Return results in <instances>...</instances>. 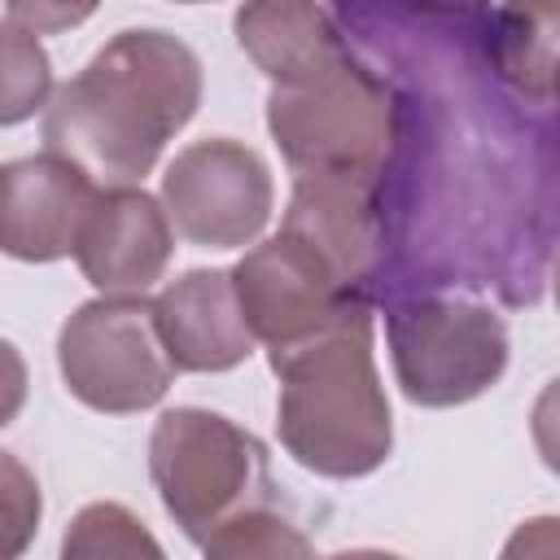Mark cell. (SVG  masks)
I'll return each mask as SVG.
<instances>
[{"instance_id":"1","label":"cell","mask_w":560,"mask_h":560,"mask_svg":"<svg viewBox=\"0 0 560 560\" xmlns=\"http://www.w3.org/2000/svg\"><path fill=\"white\" fill-rule=\"evenodd\" d=\"M201 105L197 52L158 26L118 31L92 61L52 92L44 153L66 158L101 188H136L166 140Z\"/></svg>"},{"instance_id":"2","label":"cell","mask_w":560,"mask_h":560,"mask_svg":"<svg viewBox=\"0 0 560 560\" xmlns=\"http://www.w3.org/2000/svg\"><path fill=\"white\" fill-rule=\"evenodd\" d=\"M267 359L280 376L276 429L302 468L350 481L376 472L389 459L394 420L372 359L368 298H354L311 341Z\"/></svg>"},{"instance_id":"3","label":"cell","mask_w":560,"mask_h":560,"mask_svg":"<svg viewBox=\"0 0 560 560\" xmlns=\"http://www.w3.org/2000/svg\"><path fill=\"white\" fill-rule=\"evenodd\" d=\"M149 472L171 521L201 547L214 529L271 499L267 446L206 407H171L158 416L149 433Z\"/></svg>"},{"instance_id":"4","label":"cell","mask_w":560,"mask_h":560,"mask_svg":"<svg viewBox=\"0 0 560 560\" xmlns=\"http://www.w3.org/2000/svg\"><path fill=\"white\" fill-rule=\"evenodd\" d=\"M267 127L293 175L376 184L394 149V96L354 52L302 88H271Z\"/></svg>"},{"instance_id":"5","label":"cell","mask_w":560,"mask_h":560,"mask_svg":"<svg viewBox=\"0 0 560 560\" xmlns=\"http://www.w3.org/2000/svg\"><path fill=\"white\" fill-rule=\"evenodd\" d=\"M385 337L402 394L420 407H459L499 385L508 324L486 302L407 298L385 311Z\"/></svg>"},{"instance_id":"6","label":"cell","mask_w":560,"mask_h":560,"mask_svg":"<svg viewBox=\"0 0 560 560\" xmlns=\"http://www.w3.org/2000/svg\"><path fill=\"white\" fill-rule=\"evenodd\" d=\"M66 389L105 416H131L162 402L175 363L158 332V306L144 293L92 298L57 332Z\"/></svg>"},{"instance_id":"7","label":"cell","mask_w":560,"mask_h":560,"mask_svg":"<svg viewBox=\"0 0 560 560\" xmlns=\"http://www.w3.org/2000/svg\"><path fill=\"white\" fill-rule=\"evenodd\" d=\"M271 201L267 162L232 136L192 140L162 175V206L175 232L201 249L254 245L271 219Z\"/></svg>"},{"instance_id":"8","label":"cell","mask_w":560,"mask_h":560,"mask_svg":"<svg viewBox=\"0 0 560 560\" xmlns=\"http://www.w3.org/2000/svg\"><path fill=\"white\" fill-rule=\"evenodd\" d=\"M232 280L245 324L254 341L267 346V354H284L311 341L354 298H363L311 245H302L289 232H276L271 241L245 249V258L232 267Z\"/></svg>"},{"instance_id":"9","label":"cell","mask_w":560,"mask_h":560,"mask_svg":"<svg viewBox=\"0 0 560 560\" xmlns=\"http://www.w3.org/2000/svg\"><path fill=\"white\" fill-rule=\"evenodd\" d=\"M0 245L18 262H52L74 254L83 219L101 192L79 166L57 153L18 158L0 171Z\"/></svg>"},{"instance_id":"10","label":"cell","mask_w":560,"mask_h":560,"mask_svg":"<svg viewBox=\"0 0 560 560\" xmlns=\"http://www.w3.org/2000/svg\"><path fill=\"white\" fill-rule=\"evenodd\" d=\"M171 249V214L158 197L144 188H101L83 219L74 262L101 298H127L162 280Z\"/></svg>"},{"instance_id":"11","label":"cell","mask_w":560,"mask_h":560,"mask_svg":"<svg viewBox=\"0 0 560 560\" xmlns=\"http://www.w3.org/2000/svg\"><path fill=\"white\" fill-rule=\"evenodd\" d=\"M153 306L175 372H228L254 350V332L245 324L232 271H184L153 298Z\"/></svg>"},{"instance_id":"12","label":"cell","mask_w":560,"mask_h":560,"mask_svg":"<svg viewBox=\"0 0 560 560\" xmlns=\"http://www.w3.org/2000/svg\"><path fill=\"white\" fill-rule=\"evenodd\" d=\"M280 232L311 245L350 289H359L372 276L376 254H381L376 184L293 175V197H289Z\"/></svg>"},{"instance_id":"13","label":"cell","mask_w":560,"mask_h":560,"mask_svg":"<svg viewBox=\"0 0 560 560\" xmlns=\"http://www.w3.org/2000/svg\"><path fill=\"white\" fill-rule=\"evenodd\" d=\"M232 26L236 44L271 79V88H302L350 52L332 13L319 4H245Z\"/></svg>"},{"instance_id":"14","label":"cell","mask_w":560,"mask_h":560,"mask_svg":"<svg viewBox=\"0 0 560 560\" xmlns=\"http://www.w3.org/2000/svg\"><path fill=\"white\" fill-rule=\"evenodd\" d=\"M494 61L525 96L560 105V9H499Z\"/></svg>"},{"instance_id":"15","label":"cell","mask_w":560,"mask_h":560,"mask_svg":"<svg viewBox=\"0 0 560 560\" xmlns=\"http://www.w3.org/2000/svg\"><path fill=\"white\" fill-rule=\"evenodd\" d=\"M57 560H166V551L131 508L101 499L74 512Z\"/></svg>"},{"instance_id":"16","label":"cell","mask_w":560,"mask_h":560,"mask_svg":"<svg viewBox=\"0 0 560 560\" xmlns=\"http://www.w3.org/2000/svg\"><path fill=\"white\" fill-rule=\"evenodd\" d=\"M206 560H315L311 538L271 508L241 512L201 547Z\"/></svg>"},{"instance_id":"17","label":"cell","mask_w":560,"mask_h":560,"mask_svg":"<svg viewBox=\"0 0 560 560\" xmlns=\"http://www.w3.org/2000/svg\"><path fill=\"white\" fill-rule=\"evenodd\" d=\"M52 92V66L48 52L39 48V39L13 22H4V101H0V122L13 127L22 118H31Z\"/></svg>"},{"instance_id":"18","label":"cell","mask_w":560,"mask_h":560,"mask_svg":"<svg viewBox=\"0 0 560 560\" xmlns=\"http://www.w3.org/2000/svg\"><path fill=\"white\" fill-rule=\"evenodd\" d=\"M0 468H4V525H9L4 551H9V560H18L22 547L31 542V534L39 529V486L13 455H4Z\"/></svg>"},{"instance_id":"19","label":"cell","mask_w":560,"mask_h":560,"mask_svg":"<svg viewBox=\"0 0 560 560\" xmlns=\"http://www.w3.org/2000/svg\"><path fill=\"white\" fill-rule=\"evenodd\" d=\"M529 438H534L538 459L560 477V376H551V381L542 385V394L534 398Z\"/></svg>"},{"instance_id":"20","label":"cell","mask_w":560,"mask_h":560,"mask_svg":"<svg viewBox=\"0 0 560 560\" xmlns=\"http://www.w3.org/2000/svg\"><path fill=\"white\" fill-rule=\"evenodd\" d=\"M499 560H560V516H529V521H521L508 534Z\"/></svg>"},{"instance_id":"21","label":"cell","mask_w":560,"mask_h":560,"mask_svg":"<svg viewBox=\"0 0 560 560\" xmlns=\"http://www.w3.org/2000/svg\"><path fill=\"white\" fill-rule=\"evenodd\" d=\"M92 9H48V4H9L4 9V22H13V26H22V31H31V35H39L44 26H70V22H79V18H88Z\"/></svg>"},{"instance_id":"22","label":"cell","mask_w":560,"mask_h":560,"mask_svg":"<svg viewBox=\"0 0 560 560\" xmlns=\"http://www.w3.org/2000/svg\"><path fill=\"white\" fill-rule=\"evenodd\" d=\"M328 560H402V556L376 551V547H359V551H337V556H328Z\"/></svg>"},{"instance_id":"23","label":"cell","mask_w":560,"mask_h":560,"mask_svg":"<svg viewBox=\"0 0 560 560\" xmlns=\"http://www.w3.org/2000/svg\"><path fill=\"white\" fill-rule=\"evenodd\" d=\"M551 293H556V311H560V258H556V271H551Z\"/></svg>"}]
</instances>
